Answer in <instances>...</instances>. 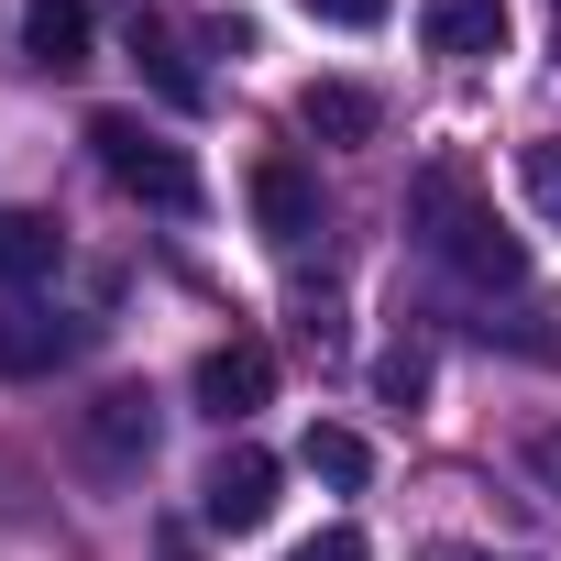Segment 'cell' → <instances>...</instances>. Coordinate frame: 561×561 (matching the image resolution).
Returning a JSON list of instances; mask_svg holds the SVG:
<instances>
[{
	"instance_id": "cell-10",
	"label": "cell",
	"mask_w": 561,
	"mask_h": 561,
	"mask_svg": "<svg viewBox=\"0 0 561 561\" xmlns=\"http://www.w3.org/2000/svg\"><path fill=\"white\" fill-rule=\"evenodd\" d=\"M298 133H320V144H375V133H386V100H375L364 78H309V89H298Z\"/></svg>"
},
{
	"instance_id": "cell-12",
	"label": "cell",
	"mask_w": 561,
	"mask_h": 561,
	"mask_svg": "<svg viewBox=\"0 0 561 561\" xmlns=\"http://www.w3.org/2000/svg\"><path fill=\"white\" fill-rule=\"evenodd\" d=\"M133 67H144V78H154L176 111H209V78L176 56V34H165V23H133Z\"/></svg>"
},
{
	"instance_id": "cell-6",
	"label": "cell",
	"mask_w": 561,
	"mask_h": 561,
	"mask_svg": "<svg viewBox=\"0 0 561 561\" xmlns=\"http://www.w3.org/2000/svg\"><path fill=\"white\" fill-rule=\"evenodd\" d=\"M253 220H264L275 253H309V242H320V176H309L298 154H264V165H253Z\"/></svg>"
},
{
	"instance_id": "cell-17",
	"label": "cell",
	"mask_w": 561,
	"mask_h": 561,
	"mask_svg": "<svg viewBox=\"0 0 561 561\" xmlns=\"http://www.w3.org/2000/svg\"><path fill=\"white\" fill-rule=\"evenodd\" d=\"M287 561H375V550H364V528H320V539H298Z\"/></svg>"
},
{
	"instance_id": "cell-21",
	"label": "cell",
	"mask_w": 561,
	"mask_h": 561,
	"mask_svg": "<svg viewBox=\"0 0 561 561\" xmlns=\"http://www.w3.org/2000/svg\"><path fill=\"white\" fill-rule=\"evenodd\" d=\"M550 12H561V0H550Z\"/></svg>"
},
{
	"instance_id": "cell-11",
	"label": "cell",
	"mask_w": 561,
	"mask_h": 561,
	"mask_svg": "<svg viewBox=\"0 0 561 561\" xmlns=\"http://www.w3.org/2000/svg\"><path fill=\"white\" fill-rule=\"evenodd\" d=\"M89 34H100V12H89V0H34V12H23V56H34L45 78L89 67Z\"/></svg>"
},
{
	"instance_id": "cell-13",
	"label": "cell",
	"mask_w": 561,
	"mask_h": 561,
	"mask_svg": "<svg viewBox=\"0 0 561 561\" xmlns=\"http://www.w3.org/2000/svg\"><path fill=\"white\" fill-rule=\"evenodd\" d=\"M298 462H309L320 484H342V495H353V484L375 473V451H364V430H342V419H320V430L298 440Z\"/></svg>"
},
{
	"instance_id": "cell-19",
	"label": "cell",
	"mask_w": 561,
	"mask_h": 561,
	"mask_svg": "<svg viewBox=\"0 0 561 561\" xmlns=\"http://www.w3.org/2000/svg\"><path fill=\"white\" fill-rule=\"evenodd\" d=\"M539 462H550V484H561V430H550V440H539Z\"/></svg>"
},
{
	"instance_id": "cell-2",
	"label": "cell",
	"mask_w": 561,
	"mask_h": 561,
	"mask_svg": "<svg viewBox=\"0 0 561 561\" xmlns=\"http://www.w3.org/2000/svg\"><path fill=\"white\" fill-rule=\"evenodd\" d=\"M89 154H100V176H111L122 198H144V209H165V220H198V209H209L198 165H187L165 133H144L133 111H89Z\"/></svg>"
},
{
	"instance_id": "cell-18",
	"label": "cell",
	"mask_w": 561,
	"mask_h": 561,
	"mask_svg": "<svg viewBox=\"0 0 561 561\" xmlns=\"http://www.w3.org/2000/svg\"><path fill=\"white\" fill-rule=\"evenodd\" d=\"M165 561H198V539H187V528H165Z\"/></svg>"
},
{
	"instance_id": "cell-5",
	"label": "cell",
	"mask_w": 561,
	"mask_h": 561,
	"mask_svg": "<svg viewBox=\"0 0 561 561\" xmlns=\"http://www.w3.org/2000/svg\"><path fill=\"white\" fill-rule=\"evenodd\" d=\"M264 397H275V353H264L253 331H242V342H209V353H198V408H209L220 430H242V419H253Z\"/></svg>"
},
{
	"instance_id": "cell-1",
	"label": "cell",
	"mask_w": 561,
	"mask_h": 561,
	"mask_svg": "<svg viewBox=\"0 0 561 561\" xmlns=\"http://www.w3.org/2000/svg\"><path fill=\"white\" fill-rule=\"evenodd\" d=\"M408 231H419V253L430 264H451L462 287H528V242L495 220V198L473 187V165L462 154H430L419 176H408Z\"/></svg>"
},
{
	"instance_id": "cell-3",
	"label": "cell",
	"mask_w": 561,
	"mask_h": 561,
	"mask_svg": "<svg viewBox=\"0 0 561 561\" xmlns=\"http://www.w3.org/2000/svg\"><path fill=\"white\" fill-rule=\"evenodd\" d=\"M78 462H89L100 484H133V473L154 462V397H144V386H111V397L78 419Z\"/></svg>"
},
{
	"instance_id": "cell-7",
	"label": "cell",
	"mask_w": 561,
	"mask_h": 561,
	"mask_svg": "<svg viewBox=\"0 0 561 561\" xmlns=\"http://www.w3.org/2000/svg\"><path fill=\"white\" fill-rule=\"evenodd\" d=\"M419 45L473 67V56H506V0H419Z\"/></svg>"
},
{
	"instance_id": "cell-16",
	"label": "cell",
	"mask_w": 561,
	"mask_h": 561,
	"mask_svg": "<svg viewBox=\"0 0 561 561\" xmlns=\"http://www.w3.org/2000/svg\"><path fill=\"white\" fill-rule=\"evenodd\" d=\"M397 0H309V23H342V34H375Z\"/></svg>"
},
{
	"instance_id": "cell-15",
	"label": "cell",
	"mask_w": 561,
	"mask_h": 561,
	"mask_svg": "<svg viewBox=\"0 0 561 561\" xmlns=\"http://www.w3.org/2000/svg\"><path fill=\"white\" fill-rule=\"evenodd\" d=\"M375 397H386V408H419V397H430V353H408V342H397V353L375 364Z\"/></svg>"
},
{
	"instance_id": "cell-20",
	"label": "cell",
	"mask_w": 561,
	"mask_h": 561,
	"mask_svg": "<svg viewBox=\"0 0 561 561\" xmlns=\"http://www.w3.org/2000/svg\"><path fill=\"white\" fill-rule=\"evenodd\" d=\"M440 561H484V550H440Z\"/></svg>"
},
{
	"instance_id": "cell-4",
	"label": "cell",
	"mask_w": 561,
	"mask_h": 561,
	"mask_svg": "<svg viewBox=\"0 0 561 561\" xmlns=\"http://www.w3.org/2000/svg\"><path fill=\"white\" fill-rule=\"evenodd\" d=\"M198 517L220 528V539H242V528H264L275 517V451H253V440H231L209 473H198Z\"/></svg>"
},
{
	"instance_id": "cell-14",
	"label": "cell",
	"mask_w": 561,
	"mask_h": 561,
	"mask_svg": "<svg viewBox=\"0 0 561 561\" xmlns=\"http://www.w3.org/2000/svg\"><path fill=\"white\" fill-rule=\"evenodd\" d=\"M517 176H528V209H539V220H561V133H539V144L517 154Z\"/></svg>"
},
{
	"instance_id": "cell-8",
	"label": "cell",
	"mask_w": 561,
	"mask_h": 561,
	"mask_svg": "<svg viewBox=\"0 0 561 561\" xmlns=\"http://www.w3.org/2000/svg\"><path fill=\"white\" fill-rule=\"evenodd\" d=\"M89 353V320H67V309H12V320H0V364H12V375H56V364H78Z\"/></svg>"
},
{
	"instance_id": "cell-9",
	"label": "cell",
	"mask_w": 561,
	"mask_h": 561,
	"mask_svg": "<svg viewBox=\"0 0 561 561\" xmlns=\"http://www.w3.org/2000/svg\"><path fill=\"white\" fill-rule=\"evenodd\" d=\"M56 275H67V231L45 209H0V287L34 298V287H56Z\"/></svg>"
}]
</instances>
